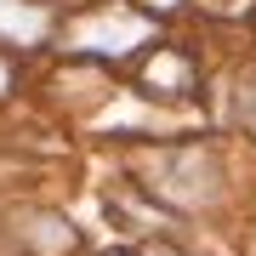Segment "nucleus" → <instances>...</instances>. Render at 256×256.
Listing matches in <instances>:
<instances>
[{
  "label": "nucleus",
  "mask_w": 256,
  "mask_h": 256,
  "mask_svg": "<svg viewBox=\"0 0 256 256\" xmlns=\"http://www.w3.org/2000/svg\"><path fill=\"white\" fill-rule=\"evenodd\" d=\"M148 34H154V23H148L142 12L97 6V12H86V18L68 28V52H80V57H126V52L148 46Z\"/></svg>",
  "instance_id": "1"
},
{
  "label": "nucleus",
  "mask_w": 256,
  "mask_h": 256,
  "mask_svg": "<svg viewBox=\"0 0 256 256\" xmlns=\"http://www.w3.org/2000/svg\"><path fill=\"white\" fill-rule=\"evenodd\" d=\"M154 194L160 200H171V205H210L216 200V165H210L205 148H171V154L160 160V171H154Z\"/></svg>",
  "instance_id": "2"
},
{
  "label": "nucleus",
  "mask_w": 256,
  "mask_h": 256,
  "mask_svg": "<svg viewBox=\"0 0 256 256\" xmlns=\"http://www.w3.org/2000/svg\"><path fill=\"white\" fill-rule=\"evenodd\" d=\"M52 34V12L40 0H0V40L6 46H40Z\"/></svg>",
  "instance_id": "3"
},
{
  "label": "nucleus",
  "mask_w": 256,
  "mask_h": 256,
  "mask_svg": "<svg viewBox=\"0 0 256 256\" xmlns=\"http://www.w3.org/2000/svg\"><path fill=\"white\" fill-rule=\"evenodd\" d=\"M142 80H148V86H160V92H188V86H194V68H188V57H182V52H160L154 63H148Z\"/></svg>",
  "instance_id": "4"
},
{
  "label": "nucleus",
  "mask_w": 256,
  "mask_h": 256,
  "mask_svg": "<svg viewBox=\"0 0 256 256\" xmlns=\"http://www.w3.org/2000/svg\"><path fill=\"white\" fill-rule=\"evenodd\" d=\"M245 126H250V137H256V80H250V92H245Z\"/></svg>",
  "instance_id": "5"
},
{
  "label": "nucleus",
  "mask_w": 256,
  "mask_h": 256,
  "mask_svg": "<svg viewBox=\"0 0 256 256\" xmlns=\"http://www.w3.org/2000/svg\"><path fill=\"white\" fill-rule=\"evenodd\" d=\"M6 92H12V68L0 63V97H6Z\"/></svg>",
  "instance_id": "6"
},
{
  "label": "nucleus",
  "mask_w": 256,
  "mask_h": 256,
  "mask_svg": "<svg viewBox=\"0 0 256 256\" xmlns=\"http://www.w3.org/2000/svg\"><path fill=\"white\" fill-rule=\"evenodd\" d=\"M148 256H176V250H148Z\"/></svg>",
  "instance_id": "7"
},
{
  "label": "nucleus",
  "mask_w": 256,
  "mask_h": 256,
  "mask_svg": "<svg viewBox=\"0 0 256 256\" xmlns=\"http://www.w3.org/2000/svg\"><path fill=\"white\" fill-rule=\"evenodd\" d=\"M108 256H120V250H108Z\"/></svg>",
  "instance_id": "8"
}]
</instances>
